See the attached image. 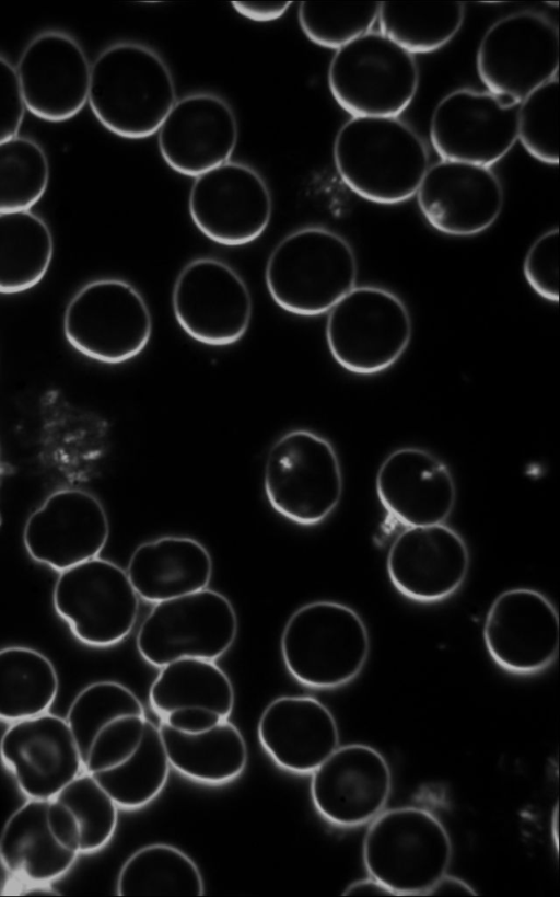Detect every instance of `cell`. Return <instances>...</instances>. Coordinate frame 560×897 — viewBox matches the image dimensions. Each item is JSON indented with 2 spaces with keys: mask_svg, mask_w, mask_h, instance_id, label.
<instances>
[{
  "mask_svg": "<svg viewBox=\"0 0 560 897\" xmlns=\"http://www.w3.org/2000/svg\"><path fill=\"white\" fill-rule=\"evenodd\" d=\"M118 896H202L199 867L180 849L151 843L136 850L117 876Z\"/></svg>",
  "mask_w": 560,
  "mask_h": 897,
  "instance_id": "obj_33",
  "label": "cell"
},
{
  "mask_svg": "<svg viewBox=\"0 0 560 897\" xmlns=\"http://www.w3.org/2000/svg\"><path fill=\"white\" fill-rule=\"evenodd\" d=\"M370 634L348 605L315 600L298 608L281 634L280 649L289 674L313 689H336L354 680L370 655Z\"/></svg>",
  "mask_w": 560,
  "mask_h": 897,
  "instance_id": "obj_4",
  "label": "cell"
},
{
  "mask_svg": "<svg viewBox=\"0 0 560 897\" xmlns=\"http://www.w3.org/2000/svg\"><path fill=\"white\" fill-rule=\"evenodd\" d=\"M559 80L542 84L521 103L517 114V140L537 161L559 162Z\"/></svg>",
  "mask_w": 560,
  "mask_h": 897,
  "instance_id": "obj_39",
  "label": "cell"
},
{
  "mask_svg": "<svg viewBox=\"0 0 560 897\" xmlns=\"http://www.w3.org/2000/svg\"><path fill=\"white\" fill-rule=\"evenodd\" d=\"M452 858V840L442 821L417 806L381 812L362 842L369 876L395 896L425 895L447 873Z\"/></svg>",
  "mask_w": 560,
  "mask_h": 897,
  "instance_id": "obj_5",
  "label": "cell"
},
{
  "mask_svg": "<svg viewBox=\"0 0 560 897\" xmlns=\"http://www.w3.org/2000/svg\"><path fill=\"white\" fill-rule=\"evenodd\" d=\"M358 260L339 233L318 226L298 229L271 251L267 290L282 310L301 317L327 313L357 285Z\"/></svg>",
  "mask_w": 560,
  "mask_h": 897,
  "instance_id": "obj_3",
  "label": "cell"
},
{
  "mask_svg": "<svg viewBox=\"0 0 560 897\" xmlns=\"http://www.w3.org/2000/svg\"><path fill=\"white\" fill-rule=\"evenodd\" d=\"M425 895H472L477 892L464 879L444 874Z\"/></svg>",
  "mask_w": 560,
  "mask_h": 897,
  "instance_id": "obj_45",
  "label": "cell"
},
{
  "mask_svg": "<svg viewBox=\"0 0 560 897\" xmlns=\"http://www.w3.org/2000/svg\"><path fill=\"white\" fill-rule=\"evenodd\" d=\"M172 309L180 329L209 346H228L247 332L253 314L249 288L228 263L198 257L177 275Z\"/></svg>",
  "mask_w": 560,
  "mask_h": 897,
  "instance_id": "obj_13",
  "label": "cell"
},
{
  "mask_svg": "<svg viewBox=\"0 0 560 897\" xmlns=\"http://www.w3.org/2000/svg\"><path fill=\"white\" fill-rule=\"evenodd\" d=\"M171 764L160 729L147 718L138 748L120 764L90 773L119 808L139 809L163 791Z\"/></svg>",
  "mask_w": 560,
  "mask_h": 897,
  "instance_id": "obj_35",
  "label": "cell"
},
{
  "mask_svg": "<svg viewBox=\"0 0 560 897\" xmlns=\"http://www.w3.org/2000/svg\"><path fill=\"white\" fill-rule=\"evenodd\" d=\"M15 70L25 108L37 118L65 122L88 103L91 65L82 46L66 33L36 35Z\"/></svg>",
  "mask_w": 560,
  "mask_h": 897,
  "instance_id": "obj_20",
  "label": "cell"
},
{
  "mask_svg": "<svg viewBox=\"0 0 560 897\" xmlns=\"http://www.w3.org/2000/svg\"><path fill=\"white\" fill-rule=\"evenodd\" d=\"M343 896H395L385 885L369 876L350 883L342 892Z\"/></svg>",
  "mask_w": 560,
  "mask_h": 897,
  "instance_id": "obj_46",
  "label": "cell"
},
{
  "mask_svg": "<svg viewBox=\"0 0 560 897\" xmlns=\"http://www.w3.org/2000/svg\"><path fill=\"white\" fill-rule=\"evenodd\" d=\"M393 787L386 758L365 744L338 746L312 773L311 800L330 825L354 828L384 810Z\"/></svg>",
  "mask_w": 560,
  "mask_h": 897,
  "instance_id": "obj_17",
  "label": "cell"
},
{
  "mask_svg": "<svg viewBox=\"0 0 560 897\" xmlns=\"http://www.w3.org/2000/svg\"><path fill=\"white\" fill-rule=\"evenodd\" d=\"M52 257V233L39 216L30 210L0 214V294L37 286Z\"/></svg>",
  "mask_w": 560,
  "mask_h": 897,
  "instance_id": "obj_31",
  "label": "cell"
},
{
  "mask_svg": "<svg viewBox=\"0 0 560 897\" xmlns=\"http://www.w3.org/2000/svg\"><path fill=\"white\" fill-rule=\"evenodd\" d=\"M3 478H4V470H3V467H2V464L0 462V496H1V490H2V486H3ZM1 521H2V517H1V509H0V525H1Z\"/></svg>",
  "mask_w": 560,
  "mask_h": 897,
  "instance_id": "obj_47",
  "label": "cell"
},
{
  "mask_svg": "<svg viewBox=\"0 0 560 897\" xmlns=\"http://www.w3.org/2000/svg\"><path fill=\"white\" fill-rule=\"evenodd\" d=\"M48 801L27 800L7 819L0 832V864L13 881L50 884L67 874L79 854L51 833Z\"/></svg>",
  "mask_w": 560,
  "mask_h": 897,
  "instance_id": "obj_27",
  "label": "cell"
},
{
  "mask_svg": "<svg viewBox=\"0 0 560 897\" xmlns=\"http://www.w3.org/2000/svg\"><path fill=\"white\" fill-rule=\"evenodd\" d=\"M482 639L503 670L535 675L551 666L559 651V616L552 601L533 588H511L490 605Z\"/></svg>",
  "mask_w": 560,
  "mask_h": 897,
  "instance_id": "obj_16",
  "label": "cell"
},
{
  "mask_svg": "<svg viewBox=\"0 0 560 897\" xmlns=\"http://www.w3.org/2000/svg\"><path fill=\"white\" fill-rule=\"evenodd\" d=\"M188 211L206 238L220 245L241 246L257 240L268 228L272 198L254 168L230 160L195 177Z\"/></svg>",
  "mask_w": 560,
  "mask_h": 897,
  "instance_id": "obj_14",
  "label": "cell"
},
{
  "mask_svg": "<svg viewBox=\"0 0 560 897\" xmlns=\"http://www.w3.org/2000/svg\"><path fill=\"white\" fill-rule=\"evenodd\" d=\"M58 691V672L45 654L23 645L0 648V721L47 713Z\"/></svg>",
  "mask_w": 560,
  "mask_h": 897,
  "instance_id": "obj_32",
  "label": "cell"
},
{
  "mask_svg": "<svg viewBox=\"0 0 560 897\" xmlns=\"http://www.w3.org/2000/svg\"><path fill=\"white\" fill-rule=\"evenodd\" d=\"M129 714H145L144 708L135 692L120 682L95 681L75 695L66 720L82 763L96 734L110 722Z\"/></svg>",
  "mask_w": 560,
  "mask_h": 897,
  "instance_id": "obj_37",
  "label": "cell"
},
{
  "mask_svg": "<svg viewBox=\"0 0 560 897\" xmlns=\"http://www.w3.org/2000/svg\"><path fill=\"white\" fill-rule=\"evenodd\" d=\"M52 606L79 642L103 648L130 634L139 612V596L125 570L96 556L59 572Z\"/></svg>",
  "mask_w": 560,
  "mask_h": 897,
  "instance_id": "obj_11",
  "label": "cell"
},
{
  "mask_svg": "<svg viewBox=\"0 0 560 897\" xmlns=\"http://www.w3.org/2000/svg\"><path fill=\"white\" fill-rule=\"evenodd\" d=\"M559 230L550 229L529 246L523 274L530 288L542 299L559 301Z\"/></svg>",
  "mask_w": 560,
  "mask_h": 897,
  "instance_id": "obj_41",
  "label": "cell"
},
{
  "mask_svg": "<svg viewBox=\"0 0 560 897\" xmlns=\"http://www.w3.org/2000/svg\"><path fill=\"white\" fill-rule=\"evenodd\" d=\"M416 195L425 221L452 237L486 231L504 203L502 184L490 168L448 160L428 168Z\"/></svg>",
  "mask_w": 560,
  "mask_h": 897,
  "instance_id": "obj_21",
  "label": "cell"
},
{
  "mask_svg": "<svg viewBox=\"0 0 560 897\" xmlns=\"http://www.w3.org/2000/svg\"><path fill=\"white\" fill-rule=\"evenodd\" d=\"M149 703L160 718L183 706H203L229 718L234 688L214 660L182 658L160 668L149 690Z\"/></svg>",
  "mask_w": 560,
  "mask_h": 897,
  "instance_id": "obj_30",
  "label": "cell"
},
{
  "mask_svg": "<svg viewBox=\"0 0 560 897\" xmlns=\"http://www.w3.org/2000/svg\"><path fill=\"white\" fill-rule=\"evenodd\" d=\"M476 69L488 92L521 103L558 77V27L529 11L499 19L480 41Z\"/></svg>",
  "mask_w": 560,
  "mask_h": 897,
  "instance_id": "obj_12",
  "label": "cell"
},
{
  "mask_svg": "<svg viewBox=\"0 0 560 897\" xmlns=\"http://www.w3.org/2000/svg\"><path fill=\"white\" fill-rule=\"evenodd\" d=\"M160 734L171 768L208 785L234 781L248 761L246 741L229 720L200 734H183L161 722Z\"/></svg>",
  "mask_w": 560,
  "mask_h": 897,
  "instance_id": "obj_29",
  "label": "cell"
},
{
  "mask_svg": "<svg viewBox=\"0 0 560 897\" xmlns=\"http://www.w3.org/2000/svg\"><path fill=\"white\" fill-rule=\"evenodd\" d=\"M49 175L38 142L23 136L0 142V214L30 210L44 196Z\"/></svg>",
  "mask_w": 560,
  "mask_h": 897,
  "instance_id": "obj_36",
  "label": "cell"
},
{
  "mask_svg": "<svg viewBox=\"0 0 560 897\" xmlns=\"http://www.w3.org/2000/svg\"><path fill=\"white\" fill-rule=\"evenodd\" d=\"M237 616L221 593L205 588L154 603L136 635V647L149 665L182 658L215 660L233 645Z\"/></svg>",
  "mask_w": 560,
  "mask_h": 897,
  "instance_id": "obj_10",
  "label": "cell"
},
{
  "mask_svg": "<svg viewBox=\"0 0 560 897\" xmlns=\"http://www.w3.org/2000/svg\"><path fill=\"white\" fill-rule=\"evenodd\" d=\"M213 563L199 541L165 536L139 544L126 573L139 598L150 603L185 596L208 587Z\"/></svg>",
  "mask_w": 560,
  "mask_h": 897,
  "instance_id": "obj_26",
  "label": "cell"
},
{
  "mask_svg": "<svg viewBox=\"0 0 560 897\" xmlns=\"http://www.w3.org/2000/svg\"><path fill=\"white\" fill-rule=\"evenodd\" d=\"M258 740L281 769L311 774L339 746V727L332 712L308 695H281L262 711Z\"/></svg>",
  "mask_w": 560,
  "mask_h": 897,
  "instance_id": "obj_25",
  "label": "cell"
},
{
  "mask_svg": "<svg viewBox=\"0 0 560 897\" xmlns=\"http://www.w3.org/2000/svg\"><path fill=\"white\" fill-rule=\"evenodd\" d=\"M518 107L488 91L454 90L433 110L431 145L442 160L490 168L517 140Z\"/></svg>",
  "mask_w": 560,
  "mask_h": 897,
  "instance_id": "obj_15",
  "label": "cell"
},
{
  "mask_svg": "<svg viewBox=\"0 0 560 897\" xmlns=\"http://www.w3.org/2000/svg\"><path fill=\"white\" fill-rule=\"evenodd\" d=\"M328 350L345 370L360 376L383 372L407 350L412 319L404 300L387 288L353 287L329 311Z\"/></svg>",
  "mask_w": 560,
  "mask_h": 897,
  "instance_id": "obj_6",
  "label": "cell"
},
{
  "mask_svg": "<svg viewBox=\"0 0 560 897\" xmlns=\"http://www.w3.org/2000/svg\"><path fill=\"white\" fill-rule=\"evenodd\" d=\"M223 718L219 713L203 706H183L171 711L161 722L183 734H200L215 727Z\"/></svg>",
  "mask_w": 560,
  "mask_h": 897,
  "instance_id": "obj_43",
  "label": "cell"
},
{
  "mask_svg": "<svg viewBox=\"0 0 560 897\" xmlns=\"http://www.w3.org/2000/svg\"><path fill=\"white\" fill-rule=\"evenodd\" d=\"M152 326L143 296L119 278H100L82 286L68 302L62 320L66 340L77 352L109 365L143 352Z\"/></svg>",
  "mask_w": 560,
  "mask_h": 897,
  "instance_id": "obj_9",
  "label": "cell"
},
{
  "mask_svg": "<svg viewBox=\"0 0 560 897\" xmlns=\"http://www.w3.org/2000/svg\"><path fill=\"white\" fill-rule=\"evenodd\" d=\"M25 110L15 67L0 56V142L18 136Z\"/></svg>",
  "mask_w": 560,
  "mask_h": 897,
  "instance_id": "obj_42",
  "label": "cell"
},
{
  "mask_svg": "<svg viewBox=\"0 0 560 897\" xmlns=\"http://www.w3.org/2000/svg\"><path fill=\"white\" fill-rule=\"evenodd\" d=\"M380 2H301L298 19L303 34L313 44L338 50L371 31L377 21Z\"/></svg>",
  "mask_w": 560,
  "mask_h": 897,
  "instance_id": "obj_38",
  "label": "cell"
},
{
  "mask_svg": "<svg viewBox=\"0 0 560 897\" xmlns=\"http://www.w3.org/2000/svg\"><path fill=\"white\" fill-rule=\"evenodd\" d=\"M327 82L336 103L352 117H397L417 93L419 68L413 55L370 31L336 50Z\"/></svg>",
  "mask_w": 560,
  "mask_h": 897,
  "instance_id": "obj_7",
  "label": "cell"
},
{
  "mask_svg": "<svg viewBox=\"0 0 560 897\" xmlns=\"http://www.w3.org/2000/svg\"><path fill=\"white\" fill-rule=\"evenodd\" d=\"M145 722V714H129L103 727L83 760L84 771L95 773L124 762L138 748Z\"/></svg>",
  "mask_w": 560,
  "mask_h": 897,
  "instance_id": "obj_40",
  "label": "cell"
},
{
  "mask_svg": "<svg viewBox=\"0 0 560 897\" xmlns=\"http://www.w3.org/2000/svg\"><path fill=\"white\" fill-rule=\"evenodd\" d=\"M108 536L109 521L100 499L81 488H62L28 516L23 543L33 561L59 573L98 556Z\"/></svg>",
  "mask_w": 560,
  "mask_h": 897,
  "instance_id": "obj_18",
  "label": "cell"
},
{
  "mask_svg": "<svg viewBox=\"0 0 560 897\" xmlns=\"http://www.w3.org/2000/svg\"><path fill=\"white\" fill-rule=\"evenodd\" d=\"M232 8L242 16L254 22H271L283 16L292 5L291 1H233Z\"/></svg>",
  "mask_w": 560,
  "mask_h": 897,
  "instance_id": "obj_44",
  "label": "cell"
},
{
  "mask_svg": "<svg viewBox=\"0 0 560 897\" xmlns=\"http://www.w3.org/2000/svg\"><path fill=\"white\" fill-rule=\"evenodd\" d=\"M0 760L27 800L49 801L84 771L66 717L48 712L10 723Z\"/></svg>",
  "mask_w": 560,
  "mask_h": 897,
  "instance_id": "obj_22",
  "label": "cell"
},
{
  "mask_svg": "<svg viewBox=\"0 0 560 897\" xmlns=\"http://www.w3.org/2000/svg\"><path fill=\"white\" fill-rule=\"evenodd\" d=\"M332 158L350 191L382 205L416 195L429 166L423 140L397 117H351L335 137Z\"/></svg>",
  "mask_w": 560,
  "mask_h": 897,
  "instance_id": "obj_2",
  "label": "cell"
},
{
  "mask_svg": "<svg viewBox=\"0 0 560 897\" xmlns=\"http://www.w3.org/2000/svg\"><path fill=\"white\" fill-rule=\"evenodd\" d=\"M156 134L160 154L170 169L197 177L230 161L238 125L223 97L195 92L176 100Z\"/></svg>",
  "mask_w": 560,
  "mask_h": 897,
  "instance_id": "obj_23",
  "label": "cell"
},
{
  "mask_svg": "<svg viewBox=\"0 0 560 897\" xmlns=\"http://www.w3.org/2000/svg\"><path fill=\"white\" fill-rule=\"evenodd\" d=\"M470 564L466 541L442 522L406 527L390 543L386 571L394 588L415 602L435 603L464 584Z\"/></svg>",
  "mask_w": 560,
  "mask_h": 897,
  "instance_id": "obj_19",
  "label": "cell"
},
{
  "mask_svg": "<svg viewBox=\"0 0 560 897\" xmlns=\"http://www.w3.org/2000/svg\"><path fill=\"white\" fill-rule=\"evenodd\" d=\"M377 498L405 527L444 522L456 503L454 476L439 457L419 447L393 450L375 478Z\"/></svg>",
  "mask_w": 560,
  "mask_h": 897,
  "instance_id": "obj_24",
  "label": "cell"
},
{
  "mask_svg": "<svg viewBox=\"0 0 560 897\" xmlns=\"http://www.w3.org/2000/svg\"><path fill=\"white\" fill-rule=\"evenodd\" d=\"M176 102L173 74L149 46L119 42L91 65L88 103L98 123L131 140L151 137Z\"/></svg>",
  "mask_w": 560,
  "mask_h": 897,
  "instance_id": "obj_1",
  "label": "cell"
},
{
  "mask_svg": "<svg viewBox=\"0 0 560 897\" xmlns=\"http://www.w3.org/2000/svg\"><path fill=\"white\" fill-rule=\"evenodd\" d=\"M465 19L462 2H380V32L411 55L446 46Z\"/></svg>",
  "mask_w": 560,
  "mask_h": 897,
  "instance_id": "obj_34",
  "label": "cell"
},
{
  "mask_svg": "<svg viewBox=\"0 0 560 897\" xmlns=\"http://www.w3.org/2000/svg\"><path fill=\"white\" fill-rule=\"evenodd\" d=\"M264 490L279 515L300 526H316L339 505L343 478L332 444L308 429H293L270 447Z\"/></svg>",
  "mask_w": 560,
  "mask_h": 897,
  "instance_id": "obj_8",
  "label": "cell"
},
{
  "mask_svg": "<svg viewBox=\"0 0 560 897\" xmlns=\"http://www.w3.org/2000/svg\"><path fill=\"white\" fill-rule=\"evenodd\" d=\"M118 805L86 771L48 801L47 823L59 843L78 854L105 848L118 825Z\"/></svg>",
  "mask_w": 560,
  "mask_h": 897,
  "instance_id": "obj_28",
  "label": "cell"
}]
</instances>
